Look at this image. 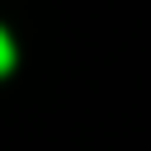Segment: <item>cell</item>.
Listing matches in <instances>:
<instances>
[{
    "label": "cell",
    "mask_w": 151,
    "mask_h": 151,
    "mask_svg": "<svg viewBox=\"0 0 151 151\" xmlns=\"http://www.w3.org/2000/svg\"><path fill=\"white\" fill-rule=\"evenodd\" d=\"M9 66H14V42H9V33L0 28V76H5Z\"/></svg>",
    "instance_id": "6da1fadb"
}]
</instances>
